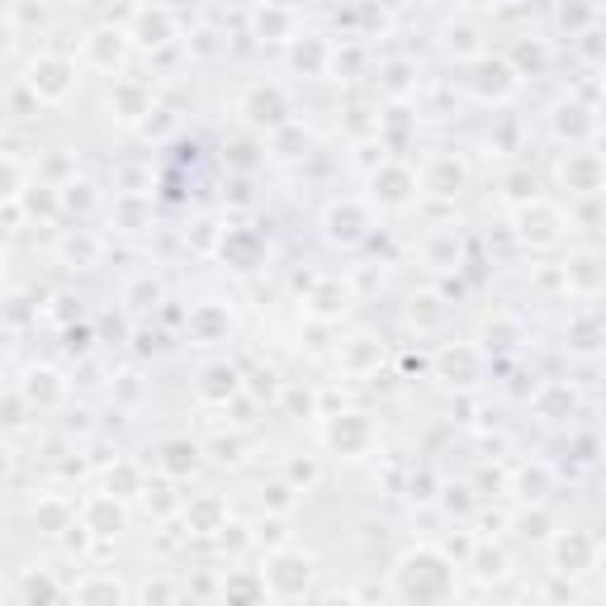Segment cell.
I'll list each match as a JSON object with an SVG mask.
<instances>
[{"label": "cell", "mask_w": 606, "mask_h": 606, "mask_svg": "<svg viewBox=\"0 0 606 606\" xmlns=\"http://www.w3.org/2000/svg\"><path fill=\"white\" fill-rule=\"evenodd\" d=\"M554 554H559V573H583V569H593V559H597V540H587V536H569V540H559L554 545Z\"/></svg>", "instance_id": "obj_3"}, {"label": "cell", "mask_w": 606, "mask_h": 606, "mask_svg": "<svg viewBox=\"0 0 606 606\" xmlns=\"http://www.w3.org/2000/svg\"><path fill=\"white\" fill-rule=\"evenodd\" d=\"M398 583L407 597H450V569L436 554H407L398 564Z\"/></svg>", "instance_id": "obj_1"}, {"label": "cell", "mask_w": 606, "mask_h": 606, "mask_svg": "<svg viewBox=\"0 0 606 606\" xmlns=\"http://www.w3.org/2000/svg\"><path fill=\"white\" fill-rule=\"evenodd\" d=\"M247 110H251L256 124H280V119H284V100L275 95V90H256V95L247 100Z\"/></svg>", "instance_id": "obj_4"}, {"label": "cell", "mask_w": 606, "mask_h": 606, "mask_svg": "<svg viewBox=\"0 0 606 606\" xmlns=\"http://www.w3.org/2000/svg\"><path fill=\"white\" fill-rule=\"evenodd\" d=\"M34 71H43V90H48V95H62V90L71 86L62 62H43V67H34Z\"/></svg>", "instance_id": "obj_5"}, {"label": "cell", "mask_w": 606, "mask_h": 606, "mask_svg": "<svg viewBox=\"0 0 606 606\" xmlns=\"http://www.w3.org/2000/svg\"><path fill=\"white\" fill-rule=\"evenodd\" d=\"M270 587L275 593H303L308 587V559H299V554H280L275 564H270Z\"/></svg>", "instance_id": "obj_2"}]
</instances>
